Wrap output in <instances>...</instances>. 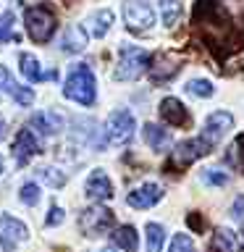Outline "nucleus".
Masks as SVG:
<instances>
[{
    "label": "nucleus",
    "instance_id": "obj_37",
    "mask_svg": "<svg viewBox=\"0 0 244 252\" xmlns=\"http://www.w3.org/2000/svg\"><path fill=\"white\" fill-rule=\"evenodd\" d=\"M0 173H3V155H0Z\"/></svg>",
    "mask_w": 244,
    "mask_h": 252
},
{
    "label": "nucleus",
    "instance_id": "obj_20",
    "mask_svg": "<svg viewBox=\"0 0 244 252\" xmlns=\"http://www.w3.org/2000/svg\"><path fill=\"white\" fill-rule=\"evenodd\" d=\"M61 47H63V53H82L87 47V32L82 27H76V24L68 27L61 39Z\"/></svg>",
    "mask_w": 244,
    "mask_h": 252
},
{
    "label": "nucleus",
    "instance_id": "obj_27",
    "mask_svg": "<svg viewBox=\"0 0 244 252\" xmlns=\"http://www.w3.org/2000/svg\"><path fill=\"white\" fill-rule=\"evenodd\" d=\"M13 24H16V19H13V13H0V42H8V39H19V34L13 32Z\"/></svg>",
    "mask_w": 244,
    "mask_h": 252
},
{
    "label": "nucleus",
    "instance_id": "obj_31",
    "mask_svg": "<svg viewBox=\"0 0 244 252\" xmlns=\"http://www.w3.org/2000/svg\"><path fill=\"white\" fill-rule=\"evenodd\" d=\"M47 226H61L63 223V208H58V205H53L50 213H47Z\"/></svg>",
    "mask_w": 244,
    "mask_h": 252
},
{
    "label": "nucleus",
    "instance_id": "obj_8",
    "mask_svg": "<svg viewBox=\"0 0 244 252\" xmlns=\"http://www.w3.org/2000/svg\"><path fill=\"white\" fill-rule=\"evenodd\" d=\"M29 239V228L13 216H0V244L5 252H13L21 242Z\"/></svg>",
    "mask_w": 244,
    "mask_h": 252
},
{
    "label": "nucleus",
    "instance_id": "obj_15",
    "mask_svg": "<svg viewBox=\"0 0 244 252\" xmlns=\"http://www.w3.org/2000/svg\"><path fill=\"white\" fill-rule=\"evenodd\" d=\"M160 118L168 126H186L189 124V113H186V105L176 97H165L160 100Z\"/></svg>",
    "mask_w": 244,
    "mask_h": 252
},
{
    "label": "nucleus",
    "instance_id": "obj_2",
    "mask_svg": "<svg viewBox=\"0 0 244 252\" xmlns=\"http://www.w3.org/2000/svg\"><path fill=\"white\" fill-rule=\"evenodd\" d=\"M150 66H152V55L147 50L134 47V45H123L118 50V66L113 71V79L116 82H134L145 71H150Z\"/></svg>",
    "mask_w": 244,
    "mask_h": 252
},
{
    "label": "nucleus",
    "instance_id": "obj_17",
    "mask_svg": "<svg viewBox=\"0 0 244 252\" xmlns=\"http://www.w3.org/2000/svg\"><path fill=\"white\" fill-rule=\"evenodd\" d=\"M19 66H21V74H24V79L27 82H42V79H58V71H50V74H45L42 71V66H39V61L34 58L31 53H21L19 55Z\"/></svg>",
    "mask_w": 244,
    "mask_h": 252
},
{
    "label": "nucleus",
    "instance_id": "obj_22",
    "mask_svg": "<svg viewBox=\"0 0 244 252\" xmlns=\"http://www.w3.org/2000/svg\"><path fill=\"white\" fill-rule=\"evenodd\" d=\"M145 234H147V252H160L165 244V228L160 223H147Z\"/></svg>",
    "mask_w": 244,
    "mask_h": 252
},
{
    "label": "nucleus",
    "instance_id": "obj_11",
    "mask_svg": "<svg viewBox=\"0 0 244 252\" xmlns=\"http://www.w3.org/2000/svg\"><path fill=\"white\" fill-rule=\"evenodd\" d=\"M84 192L90 200L94 202H105L113 197V184H110V179H108V173L102 171V168H94L90 176H87V184H84Z\"/></svg>",
    "mask_w": 244,
    "mask_h": 252
},
{
    "label": "nucleus",
    "instance_id": "obj_14",
    "mask_svg": "<svg viewBox=\"0 0 244 252\" xmlns=\"http://www.w3.org/2000/svg\"><path fill=\"white\" fill-rule=\"evenodd\" d=\"M29 126H34V131L42 134V137H53V134H58L63 129V118L55 110H37L29 118Z\"/></svg>",
    "mask_w": 244,
    "mask_h": 252
},
{
    "label": "nucleus",
    "instance_id": "obj_30",
    "mask_svg": "<svg viewBox=\"0 0 244 252\" xmlns=\"http://www.w3.org/2000/svg\"><path fill=\"white\" fill-rule=\"evenodd\" d=\"M202 181L205 184H213V187H226L228 184V176L223 171H218V168H208L202 173Z\"/></svg>",
    "mask_w": 244,
    "mask_h": 252
},
{
    "label": "nucleus",
    "instance_id": "obj_7",
    "mask_svg": "<svg viewBox=\"0 0 244 252\" xmlns=\"http://www.w3.org/2000/svg\"><path fill=\"white\" fill-rule=\"evenodd\" d=\"M231 129H234V116L226 113V110H215V113H210L208 118H205V126H202L200 137L208 142L210 147H215V145L223 142V137Z\"/></svg>",
    "mask_w": 244,
    "mask_h": 252
},
{
    "label": "nucleus",
    "instance_id": "obj_5",
    "mask_svg": "<svg viewBox=\"0 0 244 252\" xmlns=\"http://www.w3.org/2000/svg\"><path fill=\"white\" fill-rule=\"evenodd\" d=\"M116 226V216L113 210L102 208V205H92V208L82 210L79 216V228L84 236H102Z\"/></svg>",
    "mask_w": 244,
    "mask_h": 252
},
{
    "label": "nucleus",
    "instance_id": "obj_34",
    "mask_svg": "<svg viewBox=\"0 0 244 252\" xmlns=\"http://www.w3.org/2000/svg\"><path fill=\"white\" fill-rule=\"evenodd\" d=\"M236 150H239V155H242V168H244V134L236 139Z\"/></svg>",
    "mask_w": 244,
    "mask_h": 252
},
{
    "label": "nucleus",
    "instance_id": "obj_9",
    "mask_svg": "<svg viewBox=\"0 0 244 252\" xmlns=\"http://www.w3.org/2000/svg\"><path fill=\"white\" fill-rule=\"evenodd\" d=\"M13 160L19 163V165H27L34 155L42 153V145H39V137L31 129H21L19 134H16V139H13Z\"/></svg>",
    "mask_w": 244,
    "mask_h": 252
},
{
    "label": "nucleus",
    "instance_id": "obj_24",
    "mask_svg": "<svg viewBox=\"0 0 244 252\" xmlns=\"http://www.w3.org/2000/svg\"><path fill=\"white\" fill-rule=\"evenodd\" d=\"M110 24H113V11H97L92 16V34L102 39L110 32Z\"/></svg>",
    "mask_w": 244,
    "mask_h": 252
},
{
    "label": "nucleus",
    "instance_id": "obj_19",
    "mask_svg": "<svg viewBox=\"0 0 244 252\" xmlns=\"http://www.w3.org/2000/svg\"><path fill=\"white\" fill-rule=\"evenodd\" d=\"M142 137H145V142L152 150H165L171 145V134H168V129H160L157 124H145V129H142Z\"/></svg>",
    "mask_w": 244,
    "mask_h": 252
},
{
    "label": "nucleus",
    "instance_id": "obj_33",
    "mask_svg": "<svg viewBox=\"0 0 244 252\" xmlns=\"http://www.w3.org/2000/svg\"><path fill=\"white\" fill-rule=\"evenodd\" d=\"M186 220H189V226H194V228H200V231H202V228H205V218L200 220V218H197V216H194V213H192V216H189Z\"/></svg>",
    "mask_w": 244,
    "mask_h": 252
},
{
    "label": "nucleus",
    "instance_id": "obj_29",
    "mask_svg": "<svg viewBox=\"0 0 244 252\" xmlns=\"http://www.w3.org/2000/svg\"><path fill=\"white\" fill-rule=\"evenodd\" d=\"M19 200H21L24 205H37V202H39V187L34 184V181L24 184L21 192H19Z\"/></svg>",
    "mask_w": 244,
    "mask_h": 252
},
{
    "label": "nucleus",
    "instance_id": "obj_12",
    "mask_svg": "<svg viewBox=\"0 0 244 252\" xmlns=\"http://www.w3.org/2000/svg\"><path fill=\"white\" fill-rule=\"evenodd\" d=\"M0 90L8 92V94H11V97L19 102V105H24V108L34 102V90H31V87H24V84H19V82H13L11 71H8L5 66H0Z\"/></svg>",
    "mask_w": 244,
    "mask_h": 252
},
{
    "label": "nucleus",
    "instance_id": "obj_35",
    "mask_svg": "<svg viewBox=\"0 0 244 252\" xmlns=\"http://www.w3.org/2000/svg\"><path fill=\"white\" fill-rule=\"evenodd\" d=\"M5 134H8V129H5V121H0V139H5Z\"/></svg>",
    "mask_w": 244,
    "mask_h": 252
},
{
    "label": "nucleus",
    "instance_id": "obj_18",
    "mask_svg": "<svg viewBox=\"0 0 244 252\" xmlns=\"http://www.w3.org/2000/svg\"><path fill=\"white\" fill-rule=\"evenodd\" d=\"M113 242H116V247L123 250V252H137L139 250V234H137V228L129 226V223L116 228V231H113Z\"/></svg>",
    "mask_w": 244,
    "mask_h": 252
},
{
    "label": "nucleus",
    "instance_id": "obj_23",
    "mask_svg": "<svg viewBox=\"0 0 244 252\" xmlns=\"http://www.w3.org/2000/svg\"><path fill=\"white\" fill-rule=\"evenodd\" d=\"M160 16H163V24L168 29L176 27V21L181 19V3L179 0H160Z\"/></svg>",
    "mask_w": 244,
    "mask_h": 252
},
{
    "label": "nucleus",
    "instance_id": "obj_16",
    "mask_svg": "<svg viewBox=\"0 0 244 252\" xmlns=\"http://www.w3.org/2000/svg\"><path fill=\"white\" fill-rule=\"evenodd\" d=\"M179 68H181V63H179L176 55H160V61H157L155 66H150V79H152L155 84H165L179 74Z\"/></svg>",
    "mask_w": 244,
    "mask_h": 252
},
{
    "label": "nucleus",
    "instance_id": "obj_36",
    "mask_svg": "<svg viewBox=\"0 0 244 252\" xmlns=\"http://www.w3.org/2000/svg\"><path fill=\"white\" fill-rule=\"evenodd\" d=\"M100 252H116L113 247H105V250H100Z\"/></svg>",
    "mask_w": 244,
    "mask_h": 252
},
{
    "label": "nucleus",
    "instance_id": "obj_21",
    "mask_svg": "<svg viewBox=\"0 0 244 252\" xmlns=\"http://www.w3.org/2000/svg\"><path fill=\"white\" fill-rule=\"evenodd\" d=\"M210 250L213 252H236V236H234L231 228H218V231L213 234Z\"/></svg>",
    "mask_w": 244,
    "mask_h": 252
},
{
    "label": "nucleus",
    "instance_id": "obj_13",
    "mask_svg": "<svg viewBox=\"0 0 244 252\" xmlns=\"http://www.w3.org/2000/svg\"><path fill=\"white\" fill-rule=\"evenodd\" d=\"M160 197H163V189L157 184H152V181H147V184H142V187L134 189V192H129L126 202L137 210H147V208H152V205L160 202Z\"/></svg>",
    "mask_w": 244,
    "mask_h": 252
},
{
    "label": "nucleus",
    "instance_id": "obj_25",
    "mask_svg": "<svg viewBox=\"0 0 244 252\" xmlns=\"http://www.w3.org/2000/svg\"><path fill=\"white\" fill-rule=\"evenodd\" d=\"M37 176L42 179L47 187H53V189L66 187V173H63L61 168H50V165H45V168H39V171H37Z\"/></svg>",
    "mask_w": 244,
    "mask_h": 252
},
{
    "label": "nucleus",
    "instance_id": "obj_28",
    "mask_svg": "<svg viewBox=\"0 0 244 252\" xmlns=\"http://www.w3.org/2000/svg\"><path fill=\"white\" fill-rule=\"evenodd\" d=\"M171 252H197V247L189 234H176L171 242Z\"/></svg>",
    "mask_w": 244,
    "mask_h": 252
},
{
    "label": "nucleus",
    "instance_id": "obj_32",
    "mask_svg": "<svg viewBox=\"0 0 244 252\" xmlns=\"http://www.w3.org/2000/svg\"><path fill=\"white\" fill-rule=\"evenodd\" d=\"M231 216L236 218V220H244V194H239L234 200V205H231Z\"/></svg>",
    "mask_w": 244,
    "mask_h": 252
},
{
    "label": "nucleus",
    "instance_id": "obj_3",
    "mask_svg": "<svg viewBox=\"0 0 244 252\" xmlns=\"http://www.w3.org/2000/svg\"><path fill=\"white\" fill-rule=\"evenodd\" d=\"M24 24H27V32L29 37L34 39V42L45 45L50 42L53 34H55V27H58V21H55V13L50 5H31L24 11Z\"/></svg>",
    "mask_w": 244,
    "mask_h": 252
},
{
    "label": "nucleus",
    "instance_id": "obj_4",
    "mask_svg": "<svg viewBox=\"0 0 244 252\" xmlns=\"http://www.w3.org/2000/svg\"><path fill=\"white\" fill-rule=\"evenodd\" d=\"M123 21L134 34L150 32L155 27V11L150 0H123Z\"/></svg>",
    "mask_w": 244,
    "mask_h": 252
},
{
    "label": "nucleus",
    "instance_id": "obj_10",
    "mask_svg": "<svg viewBox=\"0 0 244 252\" xmlns=\"http://www.w3.org/2000/svg\"><path fill=\"white\" fill-rule=\"evenodd\" d=\"M210 150H213V147H210L202 137L184 139V142H181V145H176V150L171 153V163H176V165H181V168H184V165L200 160L202 155H208Z\"/></svg>",
    "mask_w": 244,
    "mask_h": 252
},
{
    "label": "nucleus",
    "instance_id": "obj_6",
    "mask_svg": "<svg viewBox=\"0 0 244 252\" xmlns=\"http://www.w3.org/2000/svg\"><path fill=\"white\" fill-rule=\"evenodd\" d=\"M134 129H137V121L134 116L129 113L126 108H118L108 116V124H105V131H108V139L113 145H123L134 137Z\"/></svg>",
    "mask_w": 244,
    "mask_h": 252
},
{
    "label": "nucleus",
    "instance_id": "obj_26",
    "mask_svg": "<svg viewBox=\"0 0 244 252\" xmlns=\"http://www.w3.org/2000/svg\"><path fill=\"white\" fill-rule=\"evenodd\" d=\"M186 92L194 94V97H213V92H215V87H213L210 79H192V82L186 84Z\"/></svg>",
    "mask_w": 244,
    "mask_h": 252
},
{
    "label": "nucleus",
    "instance_id": "obj_1",
    "mask_svg": "<svg viewBox=\"0 0 244 252\" xmlns=\"http://www.w3.org/2000/svg\"><path fill=\"white\" fill-rule=\"evenodd\" d=\"M63 94H66L68 100L79 102V105H84V108L94 105V100H97V79H94L92 68L87 66V63H76V66L71 68L66 84H63Z\"/></svg>",
    "mask_w": 244,
    "mask_h": 252
}]
</instances>
